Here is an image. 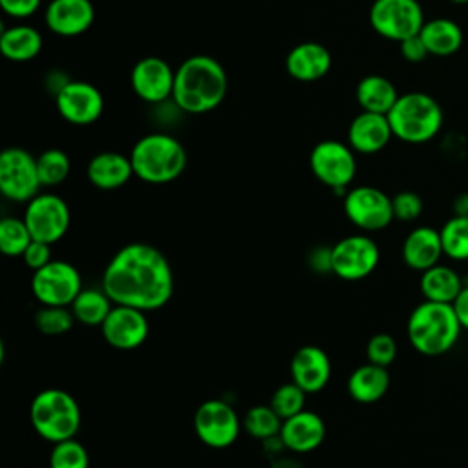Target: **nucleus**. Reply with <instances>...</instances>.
<instances>
[{"instance_id":"45","label":"nucleus","mask_w":468,"mask_h":468,"mask_svg":"<svg viewBox=\"0 0 468 468\" xmlns=\"http://www.w3.org/2000/svg\"><path fill=\"white\" fill-rule=\"evenodd\" d=\"M452 4H457V5H464V4H468V0H450Z\"/></svg>"},{"instance_id":"1","label":"nucleus","mask_w":468,"mask_h":468,"mask_svg":"<svg viewBox=\"0 0 468 468\" xmlns=\"http://www.w3.org/2000/svg\"><path fill=\"white\" fill-rule=\"evenodd\" d=\"M102 291L117 305L144 313L161 309L174 294V272L154 245L132 241L121 247L102 271Z\"/></svg>"},{"instance_id":"21","label":"nucleus","mask_w":468,"mask_h":468,"mask_svg":"<svg viewBox=\"0 0 468 468\" xmlns=\"http://www.w3.org/2000/svg\"><path fill=\"white\" fill-rule=\"evenodd\" d=\"M393 137L388 115L360 112L347 128V144L358 154H377Z\"/></svg>"},{"instance_id":"33","label":"nucleus","mask_w":468,"mask_h":468,"mask_svg":"<svg viewBox=\"0 0 468 468\" xmlns=\"http://www.w3.org/2000/svg\"><path fill=\"white\" fill-rule=\"evenodd\" d=\"M37 170L42 186H57L69 176L71 163L66 152L49 148L37 157Z\"/></svg>"},{"instance_id":"3","label":"nucleus","mask_w":468,"mask_h":468,"mask_svg":"<svg viewBox=\"0 0 468 468\" xmlns=\"http://www.w3.org/2000/svg\"><path fill=\"white\" fill-rule=\"evenodd\" d=\"M463 325L452 303L420 302L408 318L406 333L411 347L426 356L448 353L459 340Z\"/></svg>"},{"instance_id":"40","label":"nucleus","mask_w":468,"mask_h":468,"mask_svg":"<svg viewBox=\"0 0 468 468\" xmlns=\"http://www.w3.org/2000/svg\"><path fill=\"white\" fill-rule=\"evenodd\" d=\"M20 258L31 271H37L51 261V245L33 239Z\"/></svg>"},{"instance_id":"6","label":"nucleus","mask_w":468,"mask_h":468,"mask_svg":"<svg viewBox=\"0 0 468 468\" xmlns=\"http://www.w3.org/2000/svg\"><path fill=\"white\" fill-rule=\"evenodd\" d=\"M393 137L420 144L433 139L442 126V110L439 102L422 91H410L399 95L397 102L388 113Z\"/></svg>"},{"instance_id":"2","label":"nucleus","mask_w":468,"mask_h":468,"mask_svg":"<svg viewBox=\"0 0 468 468\" xmlns=\"http://www.w3.org/2000/svg\"><path fill=\"white\" fill-rule=\"evenodd\" d=\"M227 86V73L214 57L192 55L176 69L172 101L186 113H207L223 102Z\"/></svg>"},{"instance_id":"9","label":"nucleus","mask_w":468,"mask_h":468,"mask_svg":"<svg viewBox=\"0 0 468 468\" xmlns=\"http://www.w3.org/2000/svg\"><path fill=\"white\" fill-rule=\"evenodd\" d=\"M82 291V278L75 265L51 260L48 265L33 271L31 292L40 305L69 307Z\"/></svg>"},{"instance_id":"19","label":"nucleus","mask_w":468,"mask_h":468,"mask_svg":"<svg viewBox=\"0 0 468 468\" xmlns=\"http://www.w3.org/2000/svg\"><path fill=\"white\" fill-rule=\"evenodd\" d=\"M291 380L307 395L322 391L331 377V360L327 353L313 344L302 346L291 358Z\"/></svg>"},{"instance_id":"20","label":"nucleus","mask_w":468,"mask_h":468,"mask_svg":"<svg viewBox=\"0 0 468 468\" xmlns=\"http://www.w3.org/2000/svg\"><path fill=\"white\" fill-rule=\"evenodd\" d=\"M282 444L296 453H307L316 450L325 439V424L314 411L303 410L282 422L280 430Z\"/></svg>"},{"instance_id":"18","label":"nucleus","mask_w":468,"mask_h":468,"mask_svg":"<svg viewBox=\"0 0 468 468\" xmlns=\"http://www.w3.org/2000/svg\"><path fill=\"white\" fill-rule=\"evenodd\" d=\"M44 18L51 33L58 37H79L91 27L95 9L91 0H51Z\"/></svg>"},{"instance_id":"25","label":"nucleus","mask_w":468,"mask_h":468,"mask_svg":"<svg viewBox=\"0 0 468 468\" xmlns=\"http://www.w3.org/2000/svg\"><path fill=\"white\" fill-rule=\"evenodd\" d=\"M389 388L388 367L377 364L358 366L347 378L349 395L360 404H373L380 400Z\"/></svg>"},{"instance_id":"17","label":"nucleus","mask_w":468,"mask_h":468,"mask_svg":"<svg viewBox=\"0 0 468 468\" xmlns=\"http://www.w3.org/2000/svg\"><path fill=\"white\" fill-rule=\"evenodd\" d=\"M130 82L132 90L141 101L159 104L172 97L176 71L159 57H144L133 64Z\"/></svg>"},{"instance_id":"22","label":"nucleus","mask_w":468,"mask_h":468,"mask_svg":"<svg viewBox=\"0 0 468 468\" xmlns=\"http://www.w3.org/2000/svg\"><path fill=\"white\" fill-rule=\"evenodd\" d=\"M285 69L300 82H314L331 69V53L320 42L296 44L285 57Z\"/></svg>"},{"instance_id":"35","label":"nucleus","mask_w":468,"mask_h":468,"mask_svg":"<svg viewBox=\"0 0 468 468\" xmlns=\"http://www.w3.org/2000/svg\"><path fill=\"white\" fill-rule=\"evenodd\" d=\"M49 468H90L88 450L75 437L55 442L49 452Z\"/></svg>"},{"instance_id":"24","label":"nucleus","mask_w":468,"mask_h":468,"mask_svg":"<svg viewBox=\"0 0 468 468\" xmlns=\"http://www.w3.org/2000/svg\"><path fill=\"white\" fill-rule=\"evenodd\" d=\"M86 176L90 183L99 190H115L130 181L133 166L130 155L119 152H101L88 163Z\"/></svg>"},{"instance_id":"34","label":"nucleus","mask_w":468,"mask_h":468,"mask_svg":"<svg viewBox=\"0 0 468 468\" xmlns=\"http://www.w3.org/2000/svg\"><path fill=\"white\" fill-rule=\"evenodd\" d=\"M33 236L24 221V218H4L0 221V250L9 256H22Z\"/></svg>"},{"instance_id":"29","label":"nucleus","mask_w":468,"mask_h":468,"mask_svg":"<svg viewBox=\"0 0 468 468\" xmlns=\"http://www.w3.org/2000/svg\"><path fill=\"white\" fill-rule=\"evenodd\" d=\"M397 99L395 84L382 75H366L356 84V102L364 112L388 115Z\"/></svg>"},{"instance_id":"30","label":"nucleus","mask_w":468,"mask_h":468,"mask_svg":"<svg viewBox=\"0 0 468 468\" xmlns=\"http://www.w3.org/2000/svg\"><path fill=\"white\" fill-rule=\"evenodd\" d=\"M113 302L110 296L101 289H82L73 303L69 305L77 322L84 325H101L108 313L112 311Z\"/></svg>"},{"instance_id":"16","label":"nucleus","mask_w":468,"mask_h":468,"mask_svg":"<svg viewBox=\"0 0 468 468\" xmlns=\"http://www.w3.org/2000/svg\"><path fill=\"white\" fill-rule=\"evenodd\" d=\"M101 333L113 349L132 351L146 342L150 324L144 311L113 303L106 320L101 324Z\"/></svg>"},{"instance_id":"23","label":"nucleus","mask_w":468,"mask_h":468,"mask_svg":"<svg viewBox=\"0 0 468 468\" xmlns=\"http://www.w3.org/2000/svg\"><path fill=\"white\" fill-rule=\"evenodd\" d=\"M444 256L439 230L431 227L413 229L402 241V260L413 271H426Z\"/></svg>"},{"instance_id":"31","label":"nucleus","mask_w":468,"mask_h":468,"mask_svg":"<svg viewBox=\"0 0 468 468\" xmlns=\"http://www.w3.org/2000/svg\"><path fill=\"white\" fill-rule=\"evenodd\" d=\"M444 256L455 261L468 260V216H452L439 230Z\"/></svg>"},{"instance_id":"28","label":"nucleus","mask_w":468,"mask_h":468,"mask_svg":"<svg viewBox=\"0 0 468 468\" xmlns=\"http://www.w3.org/2000/svg\"><path fill=\"white\" fill-rule=\"evenodd\" d=\"M430 55L448 57L461 49L463 29L450 18H431L419 31Z\"/></svg>"},{"instance_id":"14","label":"nucleus","mask_w":468,"mask_h":468,"mask_svg":"<svg viewBox=\"0 0 468 468\" xmlns=\"http://www.w3.org/2000/svg\"><path fill=\"white\" fill-rule=\"evenodd\" d=\"M243 428L236 410L223 400L210 399L197 406L194 413V430L199 441L210 448H227L236 442Z\"/></svg>"},{"instance_id":"36","label":"nucleus","mask_w":468,"mask_h":468,"mask_svg":"<svg viewBox=\"0 0 468 468\" xmlns=\"http://www.w3.org/2000/svg\"><path fill=\"white\" fill-rule=\"evenodd\" d=\"M75 316L69 307L58 305H42L35 314V325L42 335L57 336L64 335L73 327Z\"/></svg>"},{"instance_id":"38","label":"nucleus","mask_w":468,"mask_h":468,"mask_svg":"<svg viewBox=\"0 0 468 468\" xmlns=\"http://www.w3.org/2000/svg\"><path fill=\"white\" fill-rule=\"evenodd\" d=\"M367 362L388 367L397 358V342L388 333L373 335L366 344Z\"/></svg>"},{"instance_id":"43","label":"nucleus","mask_w":468,"mask_h":468,"mask_svg":"<svg viewBox=\"0 0 468 468\" xmlns=\"http://www.w3.org/2000/svg\"><path fill=\"white\" fill-rule=\"evenodd\" d=\"M453 309H455V314L463 325V329L468 331V285L464 283V287L461 289V292L457 294V298L453 300Z\"/></svg>"},{"instance_id":"32","label":"nucleus","mask_w":468,"mask_h":468,"mask_svg":"<svg viewBox=\"0 0 468 468\" xmlns=\"http://www.w3.org/2000/svg\"><path fill=\"white\" fill-rule=\"evenodd\" d=\"M282 419L280 415L269 406H252L250 410H247L241 424L243 428L249 431V435H252L254 439H261V441H269L280 435L282 430Z\"/></svg>"},{"instance_id":"8","label":"nucleus","mask_w":468,"mask_h":468,"mask_svg":"<svg viewBox=\"0 0 468 468\" xmlns=\"http://www.w3.org/2000/svg\"><path fill=\"white\" fill-rule=\"evenodd\" d=\"M424 13L419 0H373L369 24L375 33L388 40L402 42L424 26Z\"/></svg>"},{"instance_id":"11","label":"nucleus","mask_w":468,"mask_h":468,"mask_svg":"<svg viewBox=\"0 0 468 468\" xmlns=\"http://www.w3.org/2000/svg\"><path fill=\"white\" fill-rule=\"evenodd\" d=\"M22 218L33 239L49 245L62 239L71 223L68 203L51 192H38L33 199H29Z\"/></svg>"},{"instance_id":"10","label":"nucleus","mask_w":468,"mask_h":468,"mask_svg":"<svg viewBox=\"0 0 468 468\" xmlns=\"http://www.w3.org/2000/svg\"><path fill=\"white\" fill-rule=\"evenodd\" d=\"M37 157L20 146H9L0 154V192L15 203H27L40 190Z\"/></svg>"},{"instance_id":"7","label":"nucleus","mask_w":468,"mask_h":468,"mask_svg":"<svg viewBox=\"0 0 468 468\" xmlns=\"http://www.w3.org/2000/svg\"><path fill=\"white\" fill-rule=\"evenodd\" d=\"M309 166L320 183L329 186L335 194H346L356 174L355 150L349 144L335 139L320 141L311 150Z\"/></svg>"},{"instance_id":"44","label":"nucleus","mask_w":468,"mask_h":468,"mask_svg":"<svg viewBox=\"0 0 468 468\" xmlns=\"http://www.w3.org/2000/svg\"><path fill=\"white\" fill-rule=\"evenodd\" d=\"M453 214L455 216H468V192L459 194L453 201Z\"/></svg>"},{"instance_id":"27","label":"nucleus","mask_w":468,"mask_h":468,"mask_svg":"<svg viewBox=\"0 0 468 468\" xmlns=\"http://www.w3.org/2000/svg\"><path fill=\"white\" fill-rule=\"evenodd\" d=\"M42 49V35L33 26L18 24L2 31L0 51L11 62L33 60Z\"/></svg>"},{"instance_id":"4","label":"nucleus","mask_w":468,"mask_h":468,"mask_svg":"<svg viewBox=\"0 0 468 468\" xmlns=\"http://www.w3.org/2000/svg\"><path fill=\"white\" fill-rule=\"evenodd\" d=\"M130 161L135 177L150 185H165L183 174L186 152L174 135L154 132L133 144Z\"/></svg>"},{"instance_id":"42","label":"nucleus","mask_w":468,"mask_h":468,"mask_svg":"<svg viewBox=\"0 0 468 468\" xmlns=\"http://www.w3.org/2000/svg\"><path fill=\"white\" fill-rule=\"evenodd\" d=\"M42 0H0V7L5 15L13 18H27L35 15L40 7Z\"/></svg>"},{"instance_id":"15","label":"nucleus","mask_w":468,"mask_h":468,"mask_svg":"<svg viewBox=\"0 0 468 468\" xmlns=\"http://www.w3.org/2000/svg\"><path fill=\"white\" fill-rule=\"evenodd\" d=\"M55 104L64 121L77 126H86L102 115L104 97L99 88L90 82L68 80L55 93Z\"/></svg>"},{"instance_id":"26","label":"nucleus","mask_w":468,"mask_h":468,"mask_svg":"<svg viewBox=\"0 0 468 468\" xmlns=\"http://www.w3.org/2000/svg\"><path fill=\"white\" fill-rule=\"evenodd\" d=\"M463 287V278L455 269L448 265L437 263L420 272V292L424 300L453 303Z\"/></svg>"},{"instance_id":"41","label":"nucleus","mask_w":468,"mask_h":468,"mask_svg":"<svg viewBox=\"0 0 468 468\" xmlns=\"http://www.w3.org/2000/svg\"><path fill=\"white\" fill-rule=\"evenodd\" d=\"M399 46H400L402 58L408 60V62H413V64L426 60V57L430 55V51H428V48H426V44H424V40L420 38L419 33L413 35V37L404 38L402 42H399Z\"/></svg>"},{"instance_id":"13","label":"nucleus","mask_w":468,"mask_h":468,"mask_svg":"<svg viewBox=\"0 0 468 468\" xmlns=\"http://www.w3.org/2000/svg\"><path fill=\"white\" fill-rule=\"evenodd\" d=\"M380 260L378 245L367 234H351L331 247V272L347 282L369 276Z\"/></svg>"},{"instance_id":"37","label":"nucleus","mask_w":468,"mask_h":468,"mask_svg":"<svg viewBox=\"0 0 468 468\" xmlns=\"http://www.w3.org/2000/svg\"><path fill=\"white\" fill-rule=\"evenodd\" d=\"M305 391L294 384L292 380L291 382H285L282 384L280 388L274 389L272 397H271V408L280 415L282 420L303 411V404H305Z\"/></svg>"},{"instance_id":"39","label":"nucleus","mask_w":468,"mask_h":468,"mask_svg":"<svg viewBox=\"0 0 468 468\" xmlns=\"http://www.w3.org/2000/svg\"><path fill=\"white\" fill-rule=\"evenodd\" d=\"M393 205V216L400 221H413L422 214L424 203L419 194L411 190H402L391 197Z\"/></svg>"},{"instance_id":"5","label":"nucleus","mask_w":468,"mask_h":468,"mask_svg":"<svg viewBox=\"0 0 468 468\" xmlns=\"http://www.w3.org/2000/svg\"><path fill=\"white\" fill-rule=\"evenodd\" d=\"M29 420L38 437L55 444L77 435L80 408L71 393L60 388H46L33 397Z\"/></svg>"},{"instance_id":"12","label":"nucleus","mask_w":468,"mask_h":468,"mask_svg":"<svg viewBox=\"0 0 468 468\" xmlns=\"http://www.w3.org/2000/svg\"><path fill=\"white\" fill-rule=\"evenodd\" d=\"M346 218L364 232H377L386 229L393 219L391 197L377 186L362 185L344 194Z\"/></svg>"}]
</instances>
